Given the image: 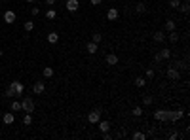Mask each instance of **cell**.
Masks as SVG:
<instances>
[{"label": "cell", "mask_w": 190, "mask_h": 140, "mask_svg": "<svg viewBox=\"0 0 190 140\" xmlns=\"http://www.w3.org/2000/svg\"><path fill=\"white\" fill-rule=\"evenodd\" d=\"M21 110H25L27 114L34 112V100H32L30 96H25V99H23V102H21Z\"/></svg>", "instance_id": "6da1fadb"}, {"label": "cell", "mask_w": 190, "mask_h": 140, "mask_svg": "<svg viewBox=\"0 0 190 140\" xmlns=\"http://www.w3.org/2000/svg\"><path fill=\"white\" fill-rule=\"evenodd\" d=\"M154 119H158V121H169V110H156L154 112Z\"/></svg>", "instance_id": "7a4b0ae2"}, {"label": "cell", "mask_w": 190, "mask_h": 140, "mask_svg": "<svg viewBox=\"0 0 190 140\" xmlns=\"http://www.w3.org/2000/svg\"><path fill=\"white\" fill-rule=\"evenodd\" d=\"M14 91H15V96H23V93H25V85L21 83V81H12V85H10Z\"/></svg>", "instance_id": "3957f363"}, {"label": "cell", "mask_w": 190, "mask_h": 140, "mask_svg": "<svg viewBox=\"0 0 190 140\" xmlns=\"http://www.w3.org/2000/svg\"><path fill=\"white\" fill-rule=\"evenodd\" d=\"M99 119H101V112L99 110H93V112H89L87 114V123H99Z\"/></svg>", "instance_id": "277c9868"}, {"label": "cell", "mask_w": 190, "mask_h": 140, "mask_svg": "<svg viewBox=\"0 0 190 140\" xmlns=\"http://www.w3.org/2000/svg\"><path fill=\"white\" fill-rule=\"evenodd\" d=\"M186 114L183 110H169V121H179L181 117H184Z\"/></svg>", "instance_id": "5b68a950"}, {"label": "cell", "mask_w": 190, "mask_h": 140, "mask_svg": "<svg viewBox=\"0 0 190 140\" xmlns=\"http://www.w3.org/2000/svg\"><path fill=\"white\" fill-rule=\"evenodd\" d=\"M15 19H17V15H15V12H12V9H8V12L4 13V23H8V25H14Z\"/></svg>", "instance_id": "8992f818"}, {"label": "cell", "mask_w": 190, "mask_h": 140, "mask_svg": "<svg viewBox=\"0 0 190 140\" xmlns=\"http://www.w3.org/2000/svg\"><path fill=\"white\" fill-rule=\"evenodd\" d=\"M32 91H34V95H42L44 91H46V83H44V81H34Z\"/></svg>", "instance_id": "52a82bcc"}, {"label": "cell", "mask_w": 190, "mask_h": 140, "mask_svg": "<svg viewBox=\"0 0 190 140\" xmlns=\"http://www.w3.org/2000/svg\"><path fill=\"white\" fill-rule=\"evenodd\" d=\"M65 8L69 9V12H78V8H80V2H78V0H67Z\"/></svg>", "instance_id": "ba28073f"}, {"label": "cell", "mask_w": 190, "mask_h": 140, "mask_svg": "<svg viewBox=\"0 0 190 140\" xmlns=\"http://www.w3.org/2000/svg\"><path fill=\"white\" fill-rule=\"evenodd\" d=\"M86 49H87V53H89V55H95V53H97V49H99V44H95V42H91V40H89L87 44H86Z\"/></svg>", "instance_id": "9c48e42d"}, {"label": "cell", "mask_w": 190, "mask_h": 140, "mask_svg": "<svg viewBox=\"0 0 190 140\" xmlns=\"http://www.w3.org/2000/svg\"><path fill=\"white\" fill-rule=\"evenodd\" d=\"M105 61H107L108 66H114V64H118V55H116V53H108Z\"/></svg>", "instance_id": "30bf717a"}, {"label": "cell", "mask_w": 190, "mask_h": 140, "mask_svg": "<svg viewBox=\"0 0 190 140\" xmlns=\"http://www.w3.org/2000/svg\"><path fill=\"white\" fill-rule=\"evenodd\" d=\"M2 121H4L6 125H12V123L15 121V115H14V112H6V114H4V117H2Z\"/></svg>", "instance_id": "8fae6325"}, {"label": "cell", "mask_w": 190, "mask_h": 140, "mask_svg": "<svg viewBox=\"0 0 190 140\" xmlns=\"http://www.w3.org/2000/svg\"><path fill=\"white\" fill-rule=\"evenodd\" d=\"M118 15H120V13H118V9H116V8H110L108 12H107V19H108V21H116V19H118Z\"/></svg>", "instance_id": "7c38bea8"}, {"label": "cell", "mask_w": 190, "mask_h": 140, "mask_svg": "<svg viewBox=\"0 0 190 140\" xmlns=\"http://www.w3.org/2000/svg\"><path fill=\"white\" fill-rule=\"evenodd\" d=\"M167 78L169 80H179V70L175 66H169L167 68Z\"/></svg>", "instance_id": "4fadbf2b"}, {"label": "cell", "mask_w": 190, "mask_h": 140, "mask_svg": "<svg viewBox=\"0 0 190 140\" xmlns=\"http://www.w3.org/2000/svg\"><path fill=\"white\" fill-rule=\"evenodd\" d=\"M99 131H101V133H107V131H110V123L108 121H101V119H99Z\"/></svg>", "instance_id": "5bb4252c"}, {"label": "cell", "mask_w": 190, "mask_h": 140, "mask_svg": "<svg viewBox=\"0 0 190 140\" xmlns=\"http://www.w3.org/2000/svg\"><path fill=\"white\" fill-rule=\"evenodd\" d=\"M152 38H154V42H164V40H165V34H164V30H156L154 34H152Z\"/></svg>", "instance_id": "9a60e30c"}, {"label": "cell", "mask_w": 190, "mask_h": 140, "mask_svg": "<svg viewBox=\"0 0 190 140\" xmlns=\"http://www.w3.org/2000/svg\"><path fill=\"white\" fill-rule=\"evenodd\" d=\"M48 42H50V44H57V42H59V34H57V32H50V34H48Z\"/></svg>", "instance_id": "2e32d148"}, {"label": "cell", "mask_w": 190, "mask_h": 140, "mask_svg": "<svg viewBox=\"0 0 190 140\" xmlns=\"http://www.w3.org/2000/svg\"><path fill=\"white\" fill-rule=\"evenodd\" d=\"M158 55L162 57V61H167V59H171V49H162Z\"/></svg>", "instance_id": "e0dca14e"}, {"label": "cell", "mask_w": 190, "mask_h": 140, "mask_svg": "<svg viewBox=\"0 0 190 140\" xmlns=\"http://www.w3.org/2000/svg\"><path fill=\"white\" fill-rule=\"evenodd\" d=\"M167 38H169V42H171V44H177V42H179V32H177V30H171Z\"/></svg>", "instance_id": "ac0fdd59"}, {"label": "cell", "mask_w": 190, "mask_h": 140, "mask_svg": "<svg viewBox=\"0 0 190 140\" xmlns=\"http://www.w3.org/2000/svg\"><path fill=\"white\" fill-rule=\"evenodd\" d=\"M133 83H135L137 87H144V85H147V78H143V76H137Z\"/></svg>", "instance_id": "d6986e66"}, {"label": "cell", "mask_w": 190, "mask_h": 140, "mask_svg": "<svg viewBox=\"0 0 190 140\" xmlns=\"http://www.w3.org/2000/svg\"><path fill=\"white\" fill-rule=\"evenodd\" d=\"M175 28H177L175 21H173V19H167V21H165V30H169V32H171V30H175Z\"/></svg>", "instance_id": "ffe728a7"}, {"label": "cell", "mask_w": 190, "mask_h": 140, "mask_svg": "<svg viewBox=\"0 0 190 140\" xmlns=\"http://www.w3.org/2000/svg\"><path fill=\"white\" fill-rule=\"evenodd\" d=\"M55 17H57V12H55V9H53V8H50V9H48V12H46V19H50V21H53Z\"/></svg>", "instance_id": "44dd1931"}, {"label": "cell", "mask_w": 190, "mask_h": 140, "mask_svg": "<svg viewBox=\"0 0 190 140\" xmlns=\"http://www.w3.org/2000/svg\"><path fill=\"white\" fill-rule=\"evenodd\" d=\"M42 74H44V78H51V76H53V68H51V66H44Z\"/></svg>", "instance_id": "7402d4cb"}, {"label": "cell", "mask_w": 190, "mask_h": 140, "mask_svg": "<svg viewBox=\"0 0 190 140\" xmlns=\"http://www.w3.org/2000/svg\"><path fill=\"white\" fill-rule=\"evenodd\" d=\"M91 42H95V44H101V42H103V36L99 34V32H93V34H91Z\"/></svg>", "instance_id": "603a6c76"}, {"label": "cell", "mask_w": 190, "mask_h": 140, "mask_svg": "<svg viewBox=\"0 0 190 140\" xmlns=\"http://www.w3.org/2000/svg\"><path fill=\"white\" fill-rule=\"evenodd\" d=\"M179 8H181V12H183V13H188V12H190V4H188V0H184V2L179 6Z\"/></svg>", "instance_id": "cb8c5ba5"}, {"label": "cell", "mask_w": 190, "mask_h": 140, "mask_svg": "<svg viewBox=\"0 0 190 140\" xmlns=\"http://www.w3.org/2000/svg\"><path fill=\"white\" fill-rule=\"evenodd\" d=\"M135 12H137V13H144V12H147V6H144L143 2H139V4L135 6Z\"/></svg>", "instance_id": "d4e9b609"}, {"label": "cell", "mask_w": 190, "mask_h": 140, "mask_svg": "<svg viewBox=\"0 0 190 140\" xmlns=\"http://www.w3.org/2000/svg\"><path fill=\"white\" fill-rule=\"evenodd\" d=\"M23 28H25V32H30L32 28H34V23H32V21H25V25H23Z\"/></svg>", "instance_id": "484cf974"}, {"label": "cell", "mask_w": 190, "mask_h": 140, "mask_svg": "<svg viewBox=\"0 0 190 140\" xmlns=\"http://www.w3.org/2000/svg\"><path fill=\"white\" fill-rule=\"evenodd\" d=\"M156 76V72L152 70V68H147V72H144V78H147V80H152Z\"/></svg>", "instance_id": "4316f807"}, {"label": "cell", "mask_w": 190, "mask_h": 140, "mask_svg": "<svg viewBox=\"0 0 190 140\" xmlns=\"http://www.w3.org/2000/svg\"><path fill=\"white\" fill-rule=\"evenodd\" d=\"M133 138H135V140H147V134H144V133H133Z\"/></svg>", "instance_id": "83f0119b"}, {"label": "cell", "mask_w": 190, "mask_h": 140, "mask_svg": "<svg viewBox=\"0 0 190 140\" xmlns=\"http://www.w3.org/2000/svg\"><path fill=\"white\" fill-rule=\"evenodd\" d=\"M30 123H32V115H30V114H25V117H23V125L29 127Z\"/></svg>", "instance_id": "f1b7e54d"}, {"label": "cell", "mask_w": 190, "mask_h": 140, "mask_svg": "<svg viewBox=\"0 0 190 140\" xmlns=\"http://www.w3.org/2000/svg\"><path fill=\"white\" fill-rule=\"evenodd\" d=\"M133 115H135V117L143 115V108H141V106H135V108H133Z\"/></svg>", "instance_id": "f546056e"}, {"label": "cell", "mask_w": 190, "mask_h": 140, "mask_svg": "<svg viewBox=\"0 0 190 140\" xmlns=\"http://www.w3.org/2000/svg\"><path fill=\"white\" fill-rule=\"evenodd\" d=\"M12 110H14V112H19V110H21V102H19V100H14V102H12Z\"/></svg>", "instance_id": "4dcf8cb0"}, {"label": "cell", "mask_w": 190, "mask_h": 140, "mask_svg": "<svg viewBox=\"0 0 190 140\" xmlns=\"http://www.w3.org/2000/svg\"><path fill=\"white\" fill-rule=\"evenodd\" d=\"M169 6L173 9H179V6H181V0H169Z\"/></svg>", "instance_id": "1f68e13d"}, {"label": "cell", "mask_w": 190, "mask_h": 140, "mask_svg": "<svg viewBox=\"0 0 190 140\" xmlns=\"http://www.w3.org/2000/svg\"><path fill=\"white\" fill-rule=\"evenodd\" d=\"M143 104H144V106H150V104H152V96H148V95L143 96Z\"/></svg>", "instance_id": "d6a6232c"}, {"label": "cell", "mask_w": 190, "mask_h": 140, "mask_svg": "<svg viewBox=\"0 0 190 140\" xmlns=\"http://www.w3.org/2000/svg\"><path fill=\"white\" fill-rule=\"evenodd\" d=\"M6 96H15V91H14L12 87H8V89H6Z\"/></svg>", "instance_id": "836d02e7"}, {"label": "cell", "mask_w": 190, "mask_h": 140, "mask_svg": "<svg viewBox=\"0 0 190 140\" xmlns=\"http://www.w3.org/2000/svg\"><path fill=\"white\" fill-rule=\"evenodd\" d=\"M30 13H32V15H38V13H40V8H36V6H34V8L30 9Z\"/></svg>", "instance_id": "e575fe53"}, {"label": "cell", "mask_w": 190, "mask_h": 140, "mask_svg": "<svg viewBox=\"0 0 190 140\" xmlns=\"http://www.w3.org/2000/svg\"><path fill=\"white\" fill-rule=\"evenodd\" d=\"M110 138H112V134H110L108 131H107V133H103V140H110Z\"/></svg>", "instance_id": "d590c367"}, {"label": "cell", "mask_w": 190, "mask_h": 140, "mask_svg": "<svg viewBox=\"0 0 190 140\" xmlns=\"http://www.w3.org/2000/svg\"><path fill=\"white\" fill-rule=\"evenodd\" d=\"M101 2H103V0H89V4H91V6H99Z\"/></svg>", "instance_id": "8d00e7d4"}, {"label": "cell", "mask_w": 190, "mask_h": 140, "mask_svg": "<svg viewBox=\"0 0 190 140\" xmlns=\"http://www.w3.org/2000/svg\"><path fill=\"white\" fill-rule=\"evenodd\" d=\"M177 138H179V133H171L169 134V140H177Z\"/></svg>", "instance_id": "74e56055"}, {"label": "cell", "mask_w": 190, "mask_h": 140, "mask_svg": "<svg viewBox=\"0 0 190 140\" xmlns=\"http://www.w3.org/2000/svg\"><path fill=\"white\" fill-rule=\"evenodd\" d=\"M160 61H162V57L158 55V53H156V55H154V62H160Z\"/></svg>", "instance_id": "f35d334b"}, {"label": "cell", "mask_w": 190, "mask_h": 140, "mask_svg": "<svg viewBox=\"0 0 190 140\" xmlns=\"http://www.w3.org/2000/svg\"><path fill=\"white\" fill-rule=\"evenodd\" d=\"M55 4V0H46V6H53Z\"/></svg>", "instance_id": "ab89813d"}, {"label": "cell", "mask_w": 190, "mask_h": 140, "mask_svg": "<svg viewBox=\"0 0 190 140\" xmlns=\"http://www.w3.org/2000/svg\"><path fill=\"white\" fill-rule=\"evenodd\" d=\"M27 2H29V4H32V2H34V0H27Z\"/></svg>", "instance_id": "60d3db41"}, {"label": "cell", "mask_w": 190, "mask_h": 140, "mask_svg": "<svg viewBox=\"0 0 190 140\" xmlns=\"http://www.w3.org/2000/svg\"><path fill=\"white\" fill-rule=\"evenodd\" d=\"M2 53H4V51H2V49H0V57H2Z\"/></svg>", "instance_id": "b9f144b4"}, {"label": "cell", "mask_w": 190, "mask_h": 140, "mask_svg": "<svg viewBox=\"0 0 190 140\" xmlns=\"http://www.w3.org/2000/svg\"><path fill=\"white\" fill-rule=\"evenodd\" d=\"M0 6H2V2H0Z\"/></svg>", "instance_id": "7bdbcfd3"}]
</instances>
